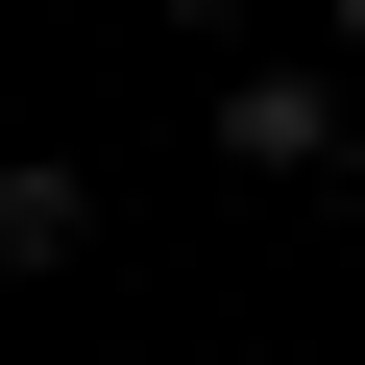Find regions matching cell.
<instances>
[{"label": "cell", "mask_w": 365, "mask_h": 365, "mask_svg": "<svg viewBox=\"0 0 365 365\" xmlns=\"http://www.w3.org/2000/svg\"><path fill=\"white\" fill-rule=\"evenodd\" d=\"M220 146H244V170H341V195H365V146H341V98H317V73H244V98H220Z\"/></svg>", "instance_id": "cell-1"}]
</instances>
